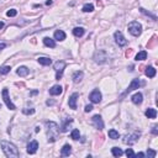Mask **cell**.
Masks as SVG:
<instances>
[{"label":"cell","mask_w":158,"mask_h":158,"mask_svg":"<svg viewBox=\"0 0 158 158\" xmlns=\"http://www.w3.org/2000/svg\"><path fill=\"white\" fill-rule=\"evenodd\" d=\"M0 145H1L4 155L7 158H17L20 156V152H19V149L16 148V146L14 143H10V142H7V141H1Z\"/></svg>","instance_id":"6da1fadb"},{"label":"cell","mask_w":158,"mask_h":158,"mask_svg":"<svg viewBox=\"0 0 158 158\" xmlns=\"http://www.w3.org/2000/svg\"><path fill=\"white\" fill-rule=\"evenodd\" d=\"M53 67H54V70L57 72V74H56V79L59 80L63 76V70H64V68H66V62L64 61H58V62L54 63Z\"/></svg>","instance_id":"5b68a950"},{"label":"cell","mask_w":158,"mask_h":158,"mask_svg":"<svg viewBox=\"0 0 158 158\" xmlns=\"http://www.w3.org/2000/svg\"><path fill=\"white\" fill-rule=\"evenodd\" d=\"M17 76H20V77H26L27 74L30 73V69L27 68V67H19V69H17Z\"/></svg>","instance_id":"ac0fdd59"},{"label":"cell","mask_w":158,"mask_h":158,"mask_svg":"<svg viewBox=\"0 0 158 158\" xmlns=\"http://www.w3.org/2000/svg\"><path fill=\"white\" fill-rule=\"evenodd\" d=\"M3 27H4V22H3V21H0V30H1Z\"/></svg>","instance_id":"7bdbcfd3"},{"label":"cell","mask_w":158,"mask_h":158,"mask_svg":"<svg viewBox=\"0 0 158 158\" xmlns=\"http://www.w3.org/2000/svg\"><path fill=\"white\" fill-rule=\"evenodd\" d=\"M51 4H52V0H47L46 1V5H51Z\"/></svg>","instance_id":"b9f144b4"},{"label":"cell","mask_w":158,"mask_h":158,"mask_svg":"<svg viewBox=\"0 0 158 158\" xmlns=\"http://www.w3.org/2000/svg\"><path fill=\"white\" fill-rule=\"evenodd\" d=\"M43 43L46 44L47 47H51V48H54V47H56L54 40H52L51 37H44V39H43Z\"/></svg>","instance_id":"7402d4cb"},{"label":"cell","mask_w":158,"mask_h":158,"mask_svg":"<svg viewBox=\"0 0 158 158\" xmlns=\"http://www.w3.org/2000/svg\"><path fill=\"white\" fill-rule=\"evenodd\" d=\"M5 47H6V44H5V43H0V51L4 50Z\"/></svg>","instance_id":"60d3db41"},{"label":"cell","mask_w":158,"mask_h":158,"mask_svg":"<svg viewBox=\"0 0 158 158\" xmlns=\"http://www.w3.org/2000/svg\"><path fill=\"white\" fill-rule=\"evenodd\" d=\"M111 153H112V156L114 157H121L123 155V152H122V149L121 148H119V147H114V148H111Z\"/></svg>","instance_id":"484cf974"},{"label":"cell","mask_w":158,"mask_h":158,"mask_svg":"<svg viewBox=\"0 0 158 158\" xmlns=\"http://www.w3.org/2000/svg\"><path fill=\"white\" fill-rule=\"evenodd\" d=\"M54 39L57 41H64L66 40V32L62 31V30H57L54 32Z\"/></svg>","instance_id":"e0dca14e"},{"label":"cell","mask_w":158,"mask_h":158,"mask_svg":"<svg viewBox=\"0 0 158 158\" xmlns=\"http://www.w3.org/2000/svg\"><path fill=\"white\" fill-rule=\"evenodd\" d=\"M70 153H72V146H70V145H64V146H63V148L61 149V156L68 157Z\"/></svg>","instance_id":"9a60e30c"},{"label":"cell","mask_w":158,"mask_h":158,"mask_svg":"<svg viewBox=\"0 0 158 158\" xmlns=\"http://www.w3.org/2000/svg\"><path fill=\"white\" fill-rule=\"evenodd\" d=\"M3 99H4V103L6 104L7 109H10V110H15L16 106L11 103V99L9 96V92H7V89H3Z\"/></svg>","instance_id":"ba28073f"},{"label":"cell","mask_w":158,"mask_h":158,"mask_svg":"<svg viewBox=\"0 0 158 158\" xmlns=\"http://www.w3.org/2000/svg\"><path fill=\"white\" fill-rule=\"evenodd\" d=\"M108 59H109L108 53L104 50L96 51L95 54H94V61H95L96 63H99V64H104V63H106Z\"/></svg>","instance_id":"277c9868"},{"label":"cell","mask_w":158,"mask_h":158,"mask_svg":"<svg viewBox=\"0 0 158 158\" xmlns=\"http://www.w3.org/2000/svg\"><path fill=\"white\" fill-rule=\"evenodd\" d=\"M79 137H80V133H79V130L74 129V130L72 131V133H70V138H72V140H74V141H77V140H79Z\"/></svg>","instance_id":"83f0119b"},{"label":"cell","mask_w":158,"mask_h":158,"mask_svg":"<svg viewBox=\"0 0 158 158\" xmlns=\"http://www.w3.org/2000/svg\"><path fill=\"white\" fill-rule=\"evenodd\" d=\"M114 37H115V41H116V43L119 44V46H125V44L127 43V41H126V39L123 37V35H122V32L121 31H116L115 33H114Z\"/></svg>","instance_id":"30bf717a"},{"label":"cell","mask_w":158,"mask_h":158,"mask_svg":"<svg viewBox=\"0 0 158 158\" xmlns=\"http://www.w3.org/2000/svg\"><path fill=\"white\" fill-rule=\"evenodd\" d=\"M0 109H1V106H0Z\"/></svg>","instance_id":"f6af8a7d"},{"label":"cell","mask_w":158,"mask_h":158,"mask_svg":"<svg viewBox=\"0 0 158 158\" xmlns=\"http://www.w3.org/2000/svg\"><path fill=\"white\" fill-rule=\"evenodd\" d=\"M84 32H85V30L83 27H74L73 29V35L76 37H82L84 35Z\"/></svg>","instance_id":"603a6c76"},{"label":"cell","mask_w":158,"mask_h":158,"mask_svg":"<svg viewBox=\"0 0 158 158\" xmlns=\"http://www.w3.org/2000/svg\"><path fill=\"white\" fill-rule=\"evenodd\" d=\"M63 89L61 85H53L52 88L50 89V94L51 95H59V94H62Z\"/></svg>","instance_id":"2e32d148"},{"label":"cell","mask_w":158,"mask_h":158,"mask_svg":"<svg viewBox=\"0 0 158 158\" xmlns=\"http://www.w3.org/2000/svg\"><path fill=\"white\" fill-rule=\"evenodd\" d=\"M36 94H37V90H33V92L31 93V95H36Z\"/></svg>","instance_id":"ee69618b"},{"label":"cell","mask_w":158,"mask_h":158,"mask_svg":"<svg viewBox=\"0 0 158 158\" xmlns=\"http://www.w3.org/2000/svg\"><path fill=\"white\" fill-rule=\"evenodd\" d=\"M147 156H148L149 158H153V157L157 156V152L153 151V149H148V151H147Z\"/></svg>","instance_id":"d590c367"},{"label":"cell","mask_w":158,"mask_h":158,"mask_svg":"<svg viewBox=\"0 0 158 158\" xmlns=\"http://www.w3.org/2000/svg\"><path fill=\"white\" fill-rule=\"evenodd\" d=\"M89 99H90V101H92L93 104H99L101 101V93L98 89L93 90V92L90 93V95H89Z\"/></svg>","instance_id":"9c48e42d"},{"label":"cell","mask_w":158,"mask_h":158,"mask_svg":"<svg viewBox=\"0 0 158 158\" xmlns=\"http://www.w3.org/2000/svg\"><path fill=\"white\" fill-rule=\"evenodd\" d=\"M92 121H93V123H94V126H95V129L100 130V131L104 129V122H103V119H101V116H100V115H95V116H93Z\"/></svg>","instance_id":"8fae6325"},{"label":"cell","mask_w":158,"mask_h":158,"mask_svg":"<svg viewBox=\"0 0 158 158\" xmlns=\"http://www.w3.org/2000/svg\"><path fill=\"white\" fill-rule=\"evenodd\" d=\"M140 136H141V132L140 131H136L133 135H126L125 138H123V142H125L126 145H133L135 142L138 140Z\"/></svg>","instance_id":"8992f818"},{"label":"cell","mask_w":158,"mask_h":158,"mask_svg":"<svg viewBox=\"0 0 158 158\" xmlns=\"http://www.w3.org/2000/svg\"><path fill=\"white\" fill-rule=\"evenodd\" d=\"M157 129H158L157 125H155V126L152 127V133H153V135H157V133H158V130H157Z\"/></svg>","instance_id":"74e56055"},{"label":"cell","mask_w":158,"mask_h":158,"mask_svg":"<svg viewBox=\"0 0 158 158\" xmlns=\"http://www.w3.org/2000/svg\"><path fill=\"white\" fill-rule=\"evenodd\" d=\"M82 10L84 11V13H92V11H94V5L93 4H85Z\"/></svg>","instance_id":"f1b7e54d"},{"label":"cell","mask_w":158,"mask_h":158,"mask_svg":"<svg viewBox=\"0 0 158 158\" xmlns=\"http://www.w3.org/2000/svg\"><path fill=\"white\" fill-rule=\"evenodd\" d=\"M22 112H24L25 115H32V114H35V109H22Z\"/></svg>","instance_id":"e575fe53"},{"label":"cell","mask_w":158,"mask_h":158,"mask_svg":"<svg viewBox=\"0 0 158 158\" xmlns=\"http://www.w3.org/2000/svg\"><path fill=\"white\" fill-rule=\"evenodd\" d=\"M39 149V142L37 141H31L27 145V153L29 155H35Z\"/></svg>","instance_id":"4fadbf2b"},{"label":"cell","mask_w":158,"mask_h":158,"mask_svg":"<svg viewBox=\"0 0 158 158\" xmlns=\"http://www.w3.org/2000/svg\"><path fill=\"white\" fill-rule=\"evenodd\" d=\"M108 135H109V137H110L111 140H118V138L120 137V133L116 130H114V129L109 130V133Z\"/></svg>","instance_id":"d4e9b609"},{"label":"cell","mask_w":158,"mask_h":158,"mask_svg":"<svg viewBox=\"0 0 158 158\" xmlns=\"http://www.w3.org/2000/svg\"><path fill=\"white\" fill-rule=\"evenodd\" d=\"M53 104H54L53 100H47L46 101V105H48V106H51V105H53Z\"/></svg>","instance_id":"f35d334b"},{"label":"cell","mask_w":158,"mask_h":158,"mask_svg":"<svg viewBox=\"0 0 158 158\" xmlns=\"http://www.w3.org/2000/svg\"><path fill=\"white\" fill-rule=\"evenodd\" d=\"M39 63L42 66H50L52 63V59L48 58V57H40L39 58Z\"/></svg>","instance_id":"cb8c5ba5"},{"label":"cell","mask_w":158,"mask_h":158,"mask_svg":"<svg viewBox=\"0 0 158 158\" xmlns=\"http://www.w3.org/2000/svg\"><path fill=\"white\" fill-rule=\"evenodd\" d=\"M136 156H137V157H141V158H143V157H145V153H142V152H138Z\"/></svg>","instance_id":"ab89813d"},{"label":"cell","mask_w":158,"mask_h":158,"mask_svg":"<svg viewBox=\"0 0 158 158\" xmlns=\"http://www.w3.org/2000/svg\"><path fill=\"white\" fill-rule=\"evenodd\" d=\"M92 110H93V105H86L85 109H84L85 112H89V111H92Z\"/></svg>","instance_id":"8d00e7d4"},{"label":"cell","mask_w":158,"mask_h":158,"mask_svg":"<svg viewBox=\"0 0 158 158\" xmlns=\"http://www.w3.org/2000/svg\"><path fill=\"white\" fill-rule=\"evenodd\" d=\"M46 126H47V136H48V142H54L58 137V133H59V129H58V125L53 121H47L46 122Z\"/></svg>","instance_id":"7a4b0ae2"},{"label":"cell","mask_w":158,"mask_h":158,"mask_svg":"<svg viewBox=\"0 0 158 158\" xmlns=\"http://www.w3.org/2000/svg\"><path fill=\"white\" fill-rule=\"evenodd\" d=\"M141 85H143V83H142V82H141L138 78H136V79H132V82L130 83L129 88L126 89V92H125V94H123V95H126V94L131 93V92H132V90H135V89H138Z\"/></svg>","instance_id":"52a82bcc"},{"label":"cell","mask_w":158,"mask_h":158,"mask_svg":"<svg viewBox=\"0 0 158 158\" xmlns=\"http://www.w3.org/2000/svg\"><path fill=\"white\" fill-rule=\"evenodd\" d=\"M140 11H141V13H142V14L147 15V16H151V17H152V19H153V20H155V21L157 20V16H156V15H152L151 13H148V11H146V10L143 9V7H141V9H140Z\"/></svg>","instance_id":"d6a6232c"},{"label":"cell","mask_w":158,"mask_h":158,"mask_svg":"<svg viewBox=\"0 0 158 158\" xmlns=\"http://www.w3.org/2000/svg\"><path fill=\"white\" fill-rule=\"evenodd\" d=\"M125 155H126L127 157H130V158L136 157V155H135V152L132 151V148H127V149H126V152H125Z\"/></svg>","instance_id":"836d02e7"},{"label":"cell","mask_w":158,"mask_h":158,"mask_svg":"<svg viewBox=\"0 0 158 158\" xmlns=\"http://www.w3.org/2000/svg\"><path fill=\"white\" fill-rule=\"evenodd\" d=\"M146 118H148V119H156V116H157V111H156V109H152V108H149L146 110Z\"/></svg>","instance_id":"d6986e66"},{"label":"cell","mask_w":158,"mask_h":158,"mask_svg":"<svg viewBox=\"0 0 158 158\" xmlns=\"http://www.w3.org/2000/svg\"><path fill=\"white\" fill-rule=\"evenodd\" d=\"M11 70V67L10 66H3L0 67V74H7Z\"/></svg>","instance_id":"4dcf8cb0"},{"label":"cell","mask_w":158,"mask_h":158,"mask_svg":"<svg viewBox=\"0 0 158 158\" xmlns=\"http://www.w3.org/2000/svg\"><path fill=\"white\" fill-rule=\"evenodd\" d=\"M83 76H84V73L82 72V70H77L76 73L73 74V77H72V79H73V82L74 83H79L83 79Z\"/></svg>","instance_id":"ffe728a7"},{"label":"cell","mask_w":158,"mask_h":158,"mask_svg":"<svg viewBox=\"0 0 158 158\" xmlns=\"http://www.w3.org/2000/svg\"><path fill=\"white\" fill-rule=\"evenodd\" d=\"M127 29H129V32L132 36H140L141 32H142V26H141V24H138L137 21L130 22L129 26H127Z\"/></svg>","instance_id":"3957f363"},{"label":"cell","mask_w":158,"mask_h":158,"mask_svg":"<svg viewBox=\"0 0 158 158\" xmlns=\"http://www.w3.org/2000/svg\"><path fill=\"white\" fill-rule=\"evenodd\" d=\"M131 100H132V103H133V104L140 105V104L142 103V100H143V95H142L141 93H136V94H133V95H132Z\"/></svg>","instance_id":"5bb4252c"},{"label":"cell","mask_w":158,"mask_h":158,"mask_svg":"<svg viewBox=\"0 0 158 158\" xmlns=\"http://www.w3.org/2000/svg\"><path fill=\"white\" fill-rule=\"evenodd\" d=\"M73 122V119H67V121L64 122V125L62 126V132H67L69 129V123Z\"/></svg>","instance_id":"f546056e"},{"label":"cell","mask_w":158,"mask_h":158,"mask_svg":"<svg viewBox=\"0 0 158 158\" xmlns=\"http://www.w3.org/2000/svg\"><path fill=\"white\" fill-rule=\"evenodd\" d=\"M6 15L9 17H14V16H16L17 15V10H15V9H10V10H7L6 11Z\"/></svg>","instance_id":"1f68e13d"},{"label":"cell","mask_w":158,"mask_h":158,"mask_svg":"<svg viewBox=\"0 0 158 158\" xmlns=\"http://www.w3.org/2000/svg\"><path fill=\"white\" fill-rule=\"evenodd\" d=\"M146 76H147L148 78H155L156 77V69L155 68H153V67L152 66H149V67H147V68H146Z\"/></svg>","instance_id":"44dd1931"},{"label":"cell","mask_w":158,"mask_h":158,"mask_svg":"<svg viewBox=\"0 0 158 158\" xmlns=\"http://www.w3.org/2000/svg\"><path fill=\"white\" fill-rule=\"evenodd\" d=\"M146 58H147V52L146 51H141L136 54V61H145Z\"/></svg>","instance_id":"4316f807"},{"label":"cell","mask_w":158,"mask_h":158,"mask_svg":"<svg viewBox=\"0 0 158 158\" xmlns=\"http://www.w3.org/2000/svg\"><path fill=\"white\" fill-rule=\"evenodd\" d=\"M79 98V94L78 93H73L72 95L69 96V100H68V105L70 109H73V110H76L77 109V100Z\"/></svg>","instance_id":"7c38bea8"}]
</instances>
